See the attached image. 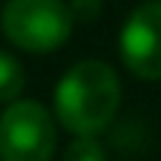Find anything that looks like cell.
Wrapping results in <instances>:
<instances>
[{
	"label": "cell",
	"mask_w": 161,
	"mask_h": 161,
	"mask_svg": "<svg viewBox=\"0 0 161 161\" xmlns=\"http://www.w3.org/2000/svg\"><path fill=\"white\" fill-rule=\"evenodd\" d=\"M27 75H24V66L18 57H12L9 51H0V104L15 102L24 92Z\"/></svg>",
	"instance_id": "5"
},
{
	"label": "cell",
	"mask_w": 161,
	"mask_h": 161,
	"mask_svg": "<svg viewBox=\"0 0 161 161\" xmlns=\"http://www.w3.org/2000/svg\"><path fill=\"white\" fill-rule=\"evenodd\" d=\"M102 0H69V9L75 15V21H96L102 12Z\"/></svg>",
	"instance_id": "7"
},
{
	"label": "cell",
	"mask_w": 161,
	"mask_h": 161,
	"mask_svg": "<svg viewBox=\"0 0 161 161\" xmlns=\"http://www.w3.org/2000/svg\"><path fill=\"white\" fill-rule=\"evenodd\" d=\"M119 60L134 78L161 80V0H146L122 21Z\"/></svg>",
	"instance_id": "4"
},
{
	"label": "cell",
	"mask_w": 161,
	"mask_h": 161,
	"mask_svg": "<svg viewBox=\"0 0 161 161\" xmlns=\"http://www.w3.org/2000/svg\"><path fill=\"white\" fill-rule=\"evenodd\" d=\"M57 119L42 102L15 98L0 114V161H51Z\"/></svg>",
	"instance_id": "3"
},
{
	"label": "cell",
	"mask_w": 161,
	"mask_h": 161,
	"mask_svg": "<svg viewBox=\"0 0 161 161\" xmlns=\"http://www.w3.org/2000/svg\"><path fill=\"white\" fill-rule=\"evenodd\" d=\"M75 30L66 0H6L0 12V33L9 45L30 54H51L69 42Z\"/></svg>",
	"instance_id": "2"
},
{
	"label": "cell",
	"mask_w": 161,
	"mask_h": 161,
	"mask_svg": "<svg viewBox=\"0 0 161 161\" xmlns=\"http://www.w3.org/2000/svg\"><path fill=\"white\" fill-rule=\"evenodd\" d=\"M122 104V84L104 60L69 66L54 86V119L75 137H96L114 122Z\"/></svg>",
	"instance_id": "1"
},
{
	"label": "cell",
	"mask_w": 161,
	"mask_h": 161,
	"mask_svg": "<svg viewBox=\"0 0 161 161\" xmlns=\"http://www.w3.org/2000/svg\"><path fill=\"white\" fill-rule=\"evenodd\" d=\"M63 161H108V152L98 137H75L63 152Z\"/></svg>",
	"instance_id": "6"
}]
</instances>
